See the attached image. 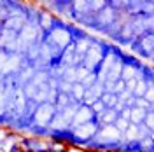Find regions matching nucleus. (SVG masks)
<instances>
[{
	"mask_svg": "<svg viewBox=\"0 0 154 152\" xmlns=\"http://www.w3.org/2000/svg\"><path fill=\"white\" fill-rule=\"evenodd\" d=\"M128 126H130V121H126V119H121V117H117V119L114 121V128L117 129V131H121V133L125 131Z\"/></svg>",
	"mask_w": 154,
	"mask_h": 152,
	"instance_id": "nucleus-6",
	"label": "nucleus"
},
{
	"mask_svg": "<svg viewBox=\"0 0 154 152\" xmlns=\"http://www.w3.org/2000/svg\"><path fill=\"white\" fill-rule=\"evenodd\" d=\"M145 114H147V110H144V108H138V107H131V110H130V124L140 126V124L144 123Z\"/></svg>",
	"mask_w": 154,
	"mask_h": 152,
	"instance_id": "nucleus-1",
	"label": "nucleus"
},
{
	"mask_svg": "<svg viewBox=\"0 0 154 152\" xmlns=\"http://www.w3.org/2000/svg\"><path fill=\"white\" fill-rule=\"evenodd\" d=\"M149 86H152V82H147L145 79H137V86H135V89H133L131 95H133L135 98H142Z\"/></svg>",
	"mask_w": 154,
	"mask_h": 152,
	"instance_id": "nucleus-4",
	"label": "nucleus"
},
{
	"mask_svg": "<svg viewBox=\"0 0 154 152\" xmlns=\"http://www.w3.org/2000/svg\"><path fill=\"white\" fill-rule=\"evenodd\" d=\"M100 102L103 103L105 108H114L116 105H117V96L112 95V93H105L103 91V95L100 96Z\"/></svg>",
	"mask_w": 154,
	"mask_h": 152,
	"instance_id": "nucleus-5",
	"label": "nucleus"
},
{
	"mask_svg": "<svg viewBox=\"0 0 154 152\" xmlns=\"http://www.w3.org/2000/svg\"><path fill=\"white\" fill-rule=\"evenodd\" d=\"M84 91H86V87L81 84V82H74V84H72V89H70V98H72L75 103H82Z\"/></svg>",
	"mask_w": 154,
	"mask_h": 152,
	"instance_id": "nucleus-2",
	"label": "nucleus"
},
{
	"mask_svg": "<svg viewBox=\"0 0 154 152\" xmlns=\"http://www.w3.org/2000/svg\"><path fill=\"white\" fill-rule=\"evenodd\" d=\"M117 117H119V115H117V112H116L114 108H105L102 114L98 115V119H100L102 124H114V121Z\"/></svg>",
	"mask_w": 154,
	"mask_h": 152,
	"instance_id": "nucleus-3",
	"label": "nucleus"
},
{
	"mask_svg": "<svg viewBox=\"0 0 154 152\" xmlns=\"http://www.w3.org/2000/svg\"><path fill=\"white\" fill-rule=\"evenodd\" d=\"M0 152H7V150H5V149H4V147H0Z\"/></svg>",
	"mask_w": 154,
	"mask_h": 152,
	"instance_id": "nucleus-7",
	"label": "nucleus"
}]
</instances>
